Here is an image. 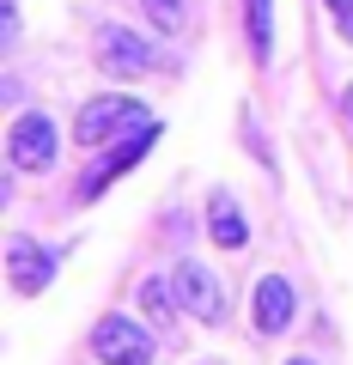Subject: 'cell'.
I'll return each mask as SVG.
<instances>
[{"label":"cell","mask_w":353,"mask_h":365,"mask_svg":"<svg viewBox=\"0 0 353 365\" xmlns=\"http://www.w3.org/2000/svg\"><path fill=\"white\" fill-rule=\"evenodd\" d=\"M140 122H153L140 104H134L128 91H98V98H86L79 104V122H73V140L86 146V153H98L104 140H122L128 128H140Z\"/></svg>","instance_id":"cell-1"},{"label":"cell","mask_w":353,"mask_h":365,"mask_svg":"<svg viewBox=\"0 0 353 365\" xmlns=\"http://www.w3.org/2000/svg\"><path fill=\"white\" fill-rule=\"evenodd\" d=\"M61 274V256L55 250H43L37 237H6V287L19 292V299H37V292H49V280Z\"/></svg>","instance_id":"cell-2"},{"label":"cell","mask_w":353,"mask_h":365,"mask_svg":"<svg viewBox=\"0 0 353 365\" xmlns=\"http://www.w3.org/2000/svg\"><path fill=\"white\" fill-rule=\"evenodd\" d=\"M170 292H177L183 317H195V323H225V292H220V280H213V268H201L195 256H183L170 268Z\"/></svg>","instance_id":"cell-3"},{"label":"cell","mask_w":353,"mask_h":365,"mask_svg":"<svg viewBox=\"0 0 353 365\" xmlns=\"http://www.w3.org/2000/svg\"><path fill=\"white\" fill-rule=\"evenodd\" d=\"M55 146H61L55 122L43 116V110H25V116L6 128V165H13V170H49L55 165Z\"/></svg>","instance_id":"cell-4"},{"label":"cell","mask_w":353,"mask_h":365,"mask_svg":"<svg viewBox=\"0 0 353 365\" xmlns=\"http://www.w3.org/2000/svg\"><path fill=\"white\" fill-rule=\"evenodd\" d=\"M92 353L104 365H153V329H140V323H128V317H98V329H92Z\"/></svg>","instance_id":"cell-5"},{"label":"cell","mask_w":353,"mask_h":365,"mask_svg":"<svg viewBox=\"0 0 353 365\" xmlns=\"http://www.w3.org/2000/svg\"><path fill=\"white\" fill-rule=\"evenodd\" d=\"M158 140V122H140V128H128L122 140H110V153H104V165H92L86 177H79V201H92L98 189H110V182L122 177L128 165H140L146 158V146Z\"/></svg>","instance_id":"cell-6"},{"label":"cell","mask_w":353,"mask_h":365,"mask_svg":"<svg viewBox=\"0 0 353 365\" xmlns=\"http://www.w3.org/2000/svg\"><path fill=\"white\" fill-rule=\"evenodd\" d=\"M98 67L116 79H140L146 67H153V49H146V37H134L128 25H104L98 31Z\"/></svg>","instance_id":"cell-7"},{"label":"cell","mask_w":353,"mask_h":365,"mask_svg":"<svg viewBox=\"0 0 353 365\" xmlns=\"http://www.w3.org/2000/svg\"><path fill=\"white\" fill-rule=\"evenodd\" d=\"M250 311H256V329H262V335H287V329H292V311H299V299H292V280H280V274H262V280H256V299H250Z\"/></svg>","instance_id":"cell-8"},{"label":"cell","mask_w":353,"mask_h":365,"mask_svg":"<svg viewBox=\"0 0 353 365\" xmlns=\"http://www.w3.org/2000/svg\"><path fill=\"white\" fill-rule=\"evenodd\" d=\"M208 237H213L220 250H244V244H250V225H244V213H237V201L225 195V189L208 201Z\"/></svg>","instance_id":"cell-9"},{"label":"cell","mask_w":353,"mask_h":365,"mask_svg":"<svg viewBox=\"0 0 353 365\" xmlns=\"http://www.w3.org/2000/svg\"><path fill=\"white\" fill-rule=\"evenodd\" d=\"M244 25H250V55L256 67L275 61V0H244Z\"/></svg>","instance_id":"cell-10"},{"label":"cell","mask_w":353,"mask_h":365,"mask_svg":"<svg viewBox=\"0 0 353 365\" xmlns=\"http://www.w3.org/2000/svg\"><path fill=\"white\" fill-rule=\"evenodd\" d=\"M146 6V19H153L165 37H183V25H189V0H140Z\"/></svg>","instance_id":"cell-11"},{"label":"cell","mask_w":353,"mask_h":365,"mask_svg":"<svg viewBox=\"0 0 353 365\" xmlns=\"http://www.w3.org/2000/svg\"><path fill=\"white\" fill-rule=\"evenodd\" d=\"M140 311L153 317V323H170V317L183 311V304H177V292H170L165 280H146V287H140Z\"/></svg>","instance_id":"cell-12"},{"label":"cell","mask_w":353,"mask_h":365,"mask_svg":"<svg viewBox=\"0 0 353 365\" xmlns=\"http://www.w3.org/2000/svg\"><path fill=\"white\" fill-rule=\"evenodd\" d=\"M323 6H329V19H335V31L353 43V0H323Z\"/></svg>","instance_id":"cell-13"},{"label":"cell","mask_w":353,"mask_h":365,"mask_svg":"<svg viewBox=\"0 0 353 365\" xmlns=\"http://www.w3.org/2000/svg\"><path fill=\"white\" fill-rule=\"evenodd\" d=\"M341 116H347V128H353V86L341 91Z\"/></svg>","instance_id":"cell-14"},{"label":"cell","mask_w":353,"mask_h":365,"mask_svg":"<svg viewBox=\"0 0 353 365\" xmlns=\"http://www.w3.org/2000/svg\"><path fill=\"white\" fill-rule=\"evenodd\" d=\"M287 365H317V359H287Z\"/></svg>","instance_id":"cell-15"}]
</instances>
